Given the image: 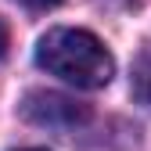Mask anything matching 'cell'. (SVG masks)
<instances>
[{
  "label": "cell",
  "instance_id": "6da1fadb",
  "mask_svg": "<svg viewBox=\"0 0 151 151\" xmlns=\"http://www.w3.org/2000/svg\"><path fill=\"white\" fill-rule=\"evenodd\" d=\"M36 61L50 76H58L79 90L108 86V79L115 76L111 54L86 29H50L36 47Z\"/></svg>",
  "mask_w": 151,
  "mask_h": 151
},
{
  "label": "cell",
  "instance_id": "7a4b0ae2",
  "mask_svg": "<svg viewBox=\"0 0 151 151\" xmlns=\"http://www.w3.org/2000/svg\"><path fill=\"white\" fill-rule=\"evenodd\" d=\"M22 115L43 129H58V133H68V129L83 126L90 119V108L83 101L68 97V93H54V90H32L22 101Z\"/></svg>",
  "mask_w": 151,
  "mask_h": 151
},
{
  "label": "cell",
  "instance_id": "3957f363",
  "mask_svg": "<svg viewBox=\"0 0 151 151\" xmlns=\"http://www.w3.org/2000/svg\"><path fill=\"white\" fill-rule=\"evenodd\" d=\"M129 90H133V97L151 108V43L137 54V61H133V76H129Z\"/></svg>",
  "mask_w": 151,
  "mask_h": 151
},
{
  "label": "cell",
  "instance_id": "277c9868",
  "mask_svg": "<svg viewBox=\"0 0 151 151\" xmlns=\"http://www.w3.org/2000/svg\"><path fill=\"white\" fill-rule=\"evenodd\" d=\"M22 4H25V7H54L58 0H22Z\"/></svg>",
  "mask_w": 151,
  "mask_h": 151
},
{
  "label": "cell",
  "instance_id": "5b68a950",
  "mask_svg": "<svg viewBox=\"0 0 151 151\" xmlns=\"http://www.w3.org/2000/svg\"><path fill=\"white\" fill-rule=\"evenodd\" d=\"M4 50H7V25L0 22V54H4Z\"/></svg>",
  "mask_w": 151,
  "mask_h": 151
},
{
  "label": "cell",
  "instance_id": "8992f818",
  "mask_svg": "<svg viewBox=\"0 0 151 151\" xmlns=\"http://www.w3.org/2000/svg\"><path fill=\"white\" fill-rule=\"evenodd\" d=\"M25 151H47V147H25Z\"/></svg>",
  "mask_w": 151,
  "mask_h": 151
}]
</instances>
